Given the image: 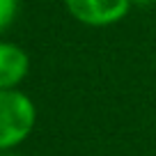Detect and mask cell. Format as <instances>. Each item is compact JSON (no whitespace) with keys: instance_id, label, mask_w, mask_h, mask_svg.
<instances>
[{"instance_id":"cell-1","label":"cell","mask_w":156,"mask_h":156,"mask_svg":"<svg viewBox=\"0 0 156 156\" xmlns=\"http://www.w3.org/2000/svg\"><path fill=\"white\" fill-rule=\"evenodd\" d=\"M37 108L21 90H0V151L16 149L34 131Z\"/></svg>"},{"instance_id":"cell-2","label":"cell","mask_w":156,"mask_h":156,"mask_svg":"<svg viewBox=\"0 0 156 156\" xmlns=\"http://www.w3.org/2000/svg\"><path fill=\"white\" fill-rule=\"evenodd\" d=\"M71 19L90 28L115 25L129 14L133 0H62Z\"/></svg>"},{"instance_id":"cell-3","label":"cell","mask_w":156,"mask_h":156,"mask_svg":"<svg viewBox=\"0 0 156 156\" xmlns=\"http://www.w3.org/2000/svg\"><path fill=\"white\" fill-rule=\"evenodd\" d=\"M30 71V55L12 41H0V90H16Z\"/></svg>"},{"instance_id":"cell-4","label":"cell","mask_w":156,"mask_h":156,"mask_svg":"<svg viewBox=\"0 0 156 156\" xmlns=\"http://www.w3.org/2000/svg\"><path fill=\"white\" fill-rule=\"evenodd\" d=\"M19 12V0H0V34L12 28Z\"/></svg>"},{"instance_id":"cell-5","label":"cell","mask_w":156,"mask_h":156,"mask_svg":"<svg viewBox=\"0 0 156 156\" xmlns=\"http://www.w3.org/2000/svg\"><path fill=\"white\" fill-rule=\"evenodd\" d=\"M0 156H21L16 149H7V151H0Z\"/></svg>"},{"instance_id":"cell-6","label":"cell","mask_w":156,"mask_h":156,"mask_svg":"<svg viewBox=\"0 0 156 156\" xmlns=\"http://www.w3.org/2000/svg\"><path fill=\"white\" fill-rule=\"evenodd\" d=\"M136 5H149V2H154V0H133Z\"/></svg>"}]
</instances>
